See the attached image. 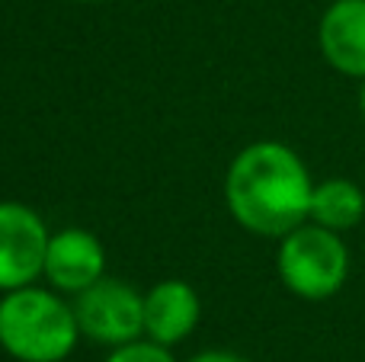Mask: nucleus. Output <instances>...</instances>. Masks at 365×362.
<instances>
[{
  "instance_id": "f257e3e1",
  "label": "nucleus",
  "mask_w": 365,
  "mask_h": 362,
  "mask_svg": "<svg viewBox=\"0 0 365 362\" xmlns=\"http://www.w3.org/2000/svg\"><path fill=\"white\" fill-rule=\"evenodd\" d=\"M227 205L247 231L276 237L302 228L311 215L314 186L304 164L276 141L250 145L227 170Z\"/></svg>"
},
{
  "instance_id": "f03ea898",
  "label": "nucleus",
  "mask_w": 365,
  "mask_h": 362,
  "mask_svg": "<svg viewBox=\"0 0 365 362\" xmlns=\"http://www.w3.org/2000/svg\"><path fill=\"white\" fill-rule=\"evenodd\" d=\"M74 308L42 289H13L0 301V343L23 362H58L77 343Z\"/></svg>"
},
{
  "instance_id": "7ed1b4c3",
  "label": "nucleus",
  "mask_w": 365,
  "mask_h": 362,
  "mask_svg": "<svg viewBox=\"0 0 365 362\" xmlns=\"http://www.w3.org/2000/svg\"><path fill=\"white\" fill-rule=\"evenodd\" d=\"M282 282L302 299H327L346 279V247L324 224L295 228L279 250Z\"/></svg>"
},
{
  "instance_id": "20e7f679",
  "label": "nucleus",
  "mask_w": 365,
  "mask_h": 362,
  "mask_svg": "<svg viewBox=\"0 0 365 362\" xmlns=\"http://www.w3.org/2000/svg\"><path fill=\"white\" fill-rule=\"evenodd\" d=\"M74 318L90 340L122 346L145 331V299L125 282L100 279L77 292Z\"/></svg>"
},
{
  "instance_id": "39448f33",
  "label": "nucleus",
  "mask_w": 365,
  "mask_h": 362,
  "mask_svg": "<svg viewBox=\"0 0 365 362\" xmlns=\"http://www.w3.org/2000/svg\"><path fill=\"white\" fill-rule=\"evenodd\" d=\"M48 241L42 218L16 202H0V289L13 292L45 273Z\"/></svg>"
},
{
  "instance_id": "423d86ee",
  "label": "nucleus",
  "mask_w": 365,
  "mask_h": 362,
  "mask_svg": "<svg viewBox=\"0 0 365 362\" xmlns=\"http://www.w3.org/2000/svg\"><path fill=\"white\" fill-rule=\"evenodd\" d=\"M45 276L64 292H83L103 279V247L93 234L68 228L48 241Z\"/></svg>"
},
{
  "instance_id": "0eeeda50",
  "label": "nucleus",
  "mask_w": 365,
  "mask_h": 362,
  "mask_svg": "<svg viewBox=\"0 0 365 362\" xmlns=\"http://www.w3.org/2000/svg\"><path fill=\"white\" fill-rule=\"evenodd\" d=\"M321 48L336 71L365 77V0H336L324 13Z\"/></svg>"
},
{
  "instance_id": "6e6552de",
  "label": "nucleus",
  "mask_w": 365,
  "mask_h": 362,
  "mask_svg": "<svg viewBox=\"0 0 365 362\" xmlns=\"http://www.w3.org/2000/svg\"><path fill=\"white\" fill-rule=\"evenodd\" d=\"M199 324V295L186 282H160L145 299V331L154 343H180Z\"/></svg>"
},
{
  "instance_id": "1a4fd4ad",
  "label": "nucleus",
  "mask_w": 365,
  "mask_h": 362,
  "mask_svg": "<svg viewBox=\"0 0 365 362\" xmlns=\"http://www.w3.org/2000/svg\"><path fill=\"white\" fill-rule=\"evenodd\" d=\"M365 215V196L349 180H327L311 196V218L330 231L353 228Z\"/></svg>"
},
{
  "instance_id": "9d476101",
  "label": "nucleus",
  "mask_w": 365,
  "mask_h": 362,
  "mask_svg": "<svg viewBox=\"0 0 365 362\" xmlns=\"http://www.w3.org/2000/svg\"><path fill=\"white\" fill-rule=\"evenodd\" d=\"M106 362H173L164 343H122Z\"/></svg>"
},
{
  "instance_id": "9b49d317",
  "label": "nucleus",
  "mask_w": 365,
  "mask_h": 362,
  "mask_svg": "<svg viewBox=\"0 0 365 362\" xmlns=\"http://www.w3.org/2000/svg\"><path fill=\"white\" fill-rule=\"evenodd\" d=\"M192 362H247V359L234 356V353H202V356H195Z\"/></svg>"
},
{
  "instance_id": "f8f14e48",
  "label": "nucleus",
  "mask_w": 365,
  "mask_h": 362,
  "mask_svg": "<svg viewBox=\"0 0 365 362\" xmlns=\"http://www.w3.org/2000/svg\"><path fill=\"white\" fill-rule=\"evenodd\" d=\"M362 113H365V87H362Z\"/></svg>"
}]
</instances>
